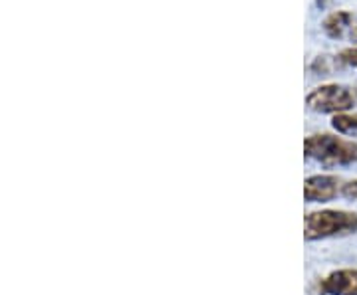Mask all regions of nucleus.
I'll use <instances>...</instances> for the list:
<instances>
[{"instance_id": "obj_8", "label": "nucleus", "mask_w": 357, "mask_h": 295, "mask_svg": "<svg viewBox=\"0 0 357 295\" xmlns=\"http://www.w3.org/2000/svg\"><path fill=\"white\" fill-rule=\"evenodd\" d=\"M340 60L347 65H357V48H347L340 54Z\"/></svg>"}, {"instance_id": "obj_9", "label": "nucleus", "mask_w": 357, "mask_h": 295, "mask_svg": "<svg viewBox=\"0 0 357 295\" xmlns=\"http://www.w3.org/2000/svg\"><path fill=\"white\" fill-rule=\"evenodd\" d=\"M344 196L351 198V200H357V179L349 180L344 184Z\"/></svg>"}, {"instance_id": "obj_6", "label": "nucleus", "mask_w": 357, "mask_h": 295, "mask_svg": "<svg viewBox=\"0 0 357 295\" xmlns=\"http://www.w3.org/2000/svg\"><path fill=\"white\" fill-rule=\"evenodd\" d=\"M354 16L345 10H337V13H332L326 20H324V30L330 38H340L344 34V30L347 26L351 24Z\"/></svg>"}, {"instance_id": "obj_5", "label": "nucleus", "mask_w": 357, "mask_h": 295, "mask_svg": "<svg viewBox=\"0 0 357 295\" xmlns=\"http://www.w3.org/2000/svg\"><path fill=\"white\" fill-rule=\"evenodd\" d=\"M324 295H357V268L332 271L319 282Z\"/></svg>"}, {"instance_id": "obj_3", "label": "nucleus", "mask_w": 357, "mask_h": 295, "mask_svg": "<svg viewBox=\"0 0 357 295\" xmlns=\"http://www.w3.org/2000/svg\"><path fill=\"white\" fill-rule=\"evenodd\" d=\"M356 93L349 88L337 86V83L316 88L306 97V105L310 109H314L318 113H335V115L351 109L356 105Z\"/></svg>"}, {"instance_id": "obj_7", "label": "nucleus", "mask_w": 357, "mask_h": 295, "mask_svg": "<svg viewBox=\"0 0 357 295\" xmlns=\"http://www.w3.org/2000/svg\"><path fill=\"white\" fill-rule=\"evenodd\" d=\"M332 127L337 133L344 135H354L357 137V115H349V113H337L332 119Z\"/></svg>"}, {"instance_id": "obj_2", "label": "nucleus", "mask_w": 357, "mask_h": 295, "mask_svg": "<svg viewBox=\"0 0 357 295\" xmlns=\"http://www.w3.org/2000/svg\"><path fill=\"white\" fill-rule=\"evenodd\" d=\"M304 153L326 167L357 163V143L335 135H312L304 141Z\"/></svg>"}, {"instance_id": "obj_1", "label": "nucleus", "mask_w": 357, "mask_h": 295, "mask_svg": "<svg viewBox=\"0 0 357 295\" xmlns=\"http://www.w3.org/2000/svg\"><path fill=\"white\" fill-rule=\"evenodd\" d=\"M357 232V214L347 210H319L307 214L304 220V238L318 242L335 236H347Z\"/></svg>"}, {"instance_id": "obj_10", "label": "nucleus", "mask_w": 357, "mask_h": 295, "mask_svg": "<svg viewBox=\"0 0 357 295\" xmlns=\"http://www.w3.org/2000/svg\"><path fill=\"white\" fill-rule=\"evenodd\" d=\"M351 40H354V42H357V26L354 28V30H351Z\"/></svg>"}, {"instance_id": "obj_4", "label": "nucleus", "mask_w": 357, "mask_h": 295, "mask_svg": "<svg viewBox=\"0 0 357 295\" xmlns=\"http://www.w3.org/2000/svg\"><path fill=\"white\" fill-rule=\"evenodd\" d=\"M340 194H344V182L335 175H314L304 182L307 202H330Z\"/></svg>"}]
</instances>
